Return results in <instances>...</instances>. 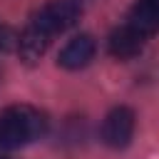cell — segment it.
Returning a JSON list of instances; mask_svg holds the SVG:
<instances>
[{"instance_id": "obj_6", "label": "cell", "mask_w": 159, "mask_h": 159, "mask_svg": "<svg viewBox=\"0 0 159 159\" xmlns=\"http://www.w3.org/2000/svg\"><path fill=\"white\" fill-rule=\"evenodd\" d=\"M144 40H147V37H142L134 27L122 25V27H117V30L109 35V52H112L117 60H132V57H137V55L142 52Z\"/></svg>"}, {"instance_id": "obj_3", "label": "cell", "mask_w": 159, "mask_h": 159, "mask_svg": "<svg viewBox=\"0 0 159 159\" xmlns=\"http://www.w3.org/2000/svg\"><path fill=\"white\" fill-rule=\"evenodd\" d=\"M132 137H134V112L124 104L109 109L102 122V142L112 149H124L129 147Z\"/></svg>"}, {"instance_id": "obj_2", "label": "cell", "mask_w": 159, "mask_h": 159, "mask_svg": "<svg viewBox=\"0 0 159 159\" xmlns=\"http://www.w3.org/2000/svg\"><path fill=\"white\" fill-rule=\"evenodd\" d=\"M80 15H82V7H80L77 0H52V2L42 5V7L32 15L30 25H35L45 37L52 40L57 32L70 30V27L80 20Z\"/></svg>"}, {"instance_id": "obj_5", "label": "cell", "mask_w": 159, "mask_h": 159, "mask_svg": "<svg viewBox=\"0 0 159 159\" xmlns=\"http://www.w3.org/2000/svg\"><path fill=\"white\" fill-rule=\"evenodd\" d=\"M127 25L134 27L142 37L159 32V0H137L127 15Z\"/></svg>"}, {"instance_id": "obj_9", "label": "cell", "mask_w": 159, "mask_h": 159, "mask_svg": "<svg viewBox=\"0 0 159 159\" xmlns=\"http://www.w3.org/2000/svg\"><path fill=\"white\" fill-rule=\"evenodd\" d=\"M0 159H5V157H0Z\"/></svg>"}, {"instance_id": "obj_1", "label": "cell", "mask_w": 159, "mask_h": 159, "mask_svg": "<svg viewBox=\"0 0 159 159\" xmlns=\"http://www.w3.org/2000/svg\"><path fill=\"white\" fill-rule=\"evenodd\" d=\"M47 129V119L30 104H10L0 112V149L12 152L37 142Z\"/></svg>"}, {"instance_id": "obj_8", "label": "cell", "mask_w": 159, "mask_h": 159, "mask_svg": "<svg viewBox=\"0 0 159 159\" xmlns=\"http://www.w3.org/2000/svg\"><path fill=\"white\" fill-rule=\"evenodd\" d=\"M17 50V32L12 27H7L5 22H0V55Z\"/></svg>"}, {"instance_id": "obj_7", "label": "cell", "mask_w": 159, "mask_h": 159, "mask_svg": "<svg viewBox=\"0 0 159 159\" xmlns=\"http://www.w3.org/2000/svg\"><path fill=\"white\" fill-rule=\"evenodd\" d=\"M50 37H45L35 25H30L27 22V27L17 35V52H20V57L25 60V62H37L45 52H47V47H50Z\"/></svg>"}, {"instance_id": "obj_4", "label": "cell", "mask_w": 159, "mask_h": 159, "mask_svg": "<svg viewBox=\"0 0 159 159\" xmlns=\"http://www.w3.org/2000/svg\"><path fill=\"white\" fill-rule=\"evenodd\" d=\"M94 52H97V42L92 40V35H77L62 47L57 65L65 70H82L92 62Z\"/></svg>"}]
</instances>
